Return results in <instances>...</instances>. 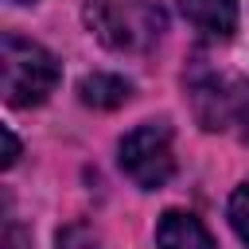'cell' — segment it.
I'll list each match as a JSON object with an SVG mask.
<instances>
[{
  "instance_id": "cell-1",
  "label": "cell",
  "mask_w": 249,
  "mask_h": 249,
  "mask_svg": "<svg viewBox=\"0 0 249 249\" xmlns=\"http://www.w3.org/2000/svg\"><path fill=\"white\" fill-rule=\"evenodd\" d=\"M86 23L113 51H148L167 27L163 8L152 0H89Z\"/></svg>"
},
{
  "instance_id": "cell-2",
  "label": "cell",
  "mask_w": 249,
  "mask_h": 249,
  "mask_svg": "<svg viewBox=\"0 0 249 249\" xmlns=\"http://www.w3.org/2000/svg\"><path fill=\"white\" fill-rule=\"evenodd\" d=\"M0 66H4V101L16 109L47 101V93L58 82V62L47 47L23 39V35H4L0 39Z\"/></svg>"
},
{
  "instance_id": "cell-3",
  "label": "cell",
  "mask_w": 249,
  "mask_h": 249,
  "mask_svg": "<svg viewBox=\"0 0 249 249\" xmlns=\"http://www.w3.org/2000/svg\"><path fill=\"white\" fill-rule=\"evenodd\" d=\"M121 167L144 191L163 187L171 179V171H175V152H171L167 124H140V128H132L121 140Z\"/></svg>"
},
{
  "instance_id": "cell-4",
  "label": "cell",
  "mask_w": 249,
  "mask_h": 249,
  "mask_svg": "<svg viewBox=\"0 0 249 249\" xmlns=\"http://www.w3.org/2000/svg\"><path fill=\"white\" fill-rule=\"evenodd\" d=\"M245 109H249V97L241 86H230L218 74L195 82V113L206 128H230Z\"/></svg>"
},
{
  "instance_id": "cell-5",
  "label": "cell",
  "mask_w": 249,
  "mask_h": 249,
  "mask_svg": "<svg viewBox=\"0 0 249 249\" xmlns=\"http://www.w3.org/2000/svg\"><path fill=\"white\" fill-rule=\"evenodd\" d=\"M156 245L160 249H214V237L206 233V226L195 214L167 210L156 226Z\"/></svg>"
},
{
  "instance_id": "cell-6",
  "label": "cell",
  "mask_w": 249,
  "mask_h": 249,
  "mask_svg": "<svg viewBox=\"0 0 249 249\" xmlns=\"http://www.w3.org/2000/svg\"><path fill=\"white\" fill-rule=\"evenodd\" d=\"M179 8L198 31L214 39H230L237 27V0H179Z\"/></svg>"
},
{
  "instance_id": "cell-7",
  "label": "cell",
  "mask_w": 249,
  "mask_h": 249,
  "mask_svg": "<svg viewBox=\"0 0 249 249\" xmlns=\"http://www.w3.org/2000/svg\"><path fill=\"white\" fill-rule=\"evenodd\" d=\"M132 93V82H124L121 74H109V70H93L78 82V97L93 109H117L124 105Z\"/></svg>"
},
{
  "instance_id": "cell-8",
  "label": "cell",
  "mask_w": 249,
  "mask_h": 249,
  "mask_svg": "<svg viewBox=\"0 0 249 249\" xmlns=\"http://www.w3.org/2000/svg\"><path fill=\"white\" fill-rule=\"evenodd\" d=\"M230 222H233L237 237L249 245V183L233 191V198H230Z\"/></svg>"
},
{
  "instance_id": "cell-9",
  "label": "cell",
  "mask_w": 249,
  "mask_h": 249,
  "mask_svg": "<svg viewBox=\"0 0 249 249\" xmlns=\"http://www.w3.org/2000/svg\"><path fill=\"white\" fill-rule=\"evenodd\" d=\"M0 249H31V237L23 233V226L8 222V226H4V241H0Z\"/></svg>"
},
{
  "instance_id": "cell-10",
  "label": "cell",
  "mask_w": 249,
  "mask_h": 249,
  "mask_svg": "<svg viewBox=\"0 0 249 249\" xmlns=\"http://www.w3.org/2000/svg\"><path fill=\"white\" fill-rule=\"evenodd\" d=\"M19 160V140L12 136V128H4V167H12Z\"/></svg>"
},
{
  "instance_id": "cell-11",
  "label": "cell",
  "mask_w": 249,
  "mask_h": 249,
  "mask_svg": "<svg viewBox=\"0 0 249 249\" xmlns=\"http://www.w3.org/2000/svg\"><path fill=\"white\" fill-rule=\"evenodd\" d=\"M12 4H31V0H12Z\"/></svg>"
}]
</instances>
